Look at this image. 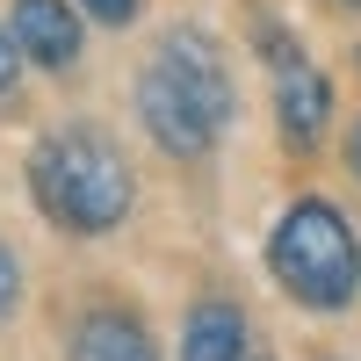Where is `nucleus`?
<instances>
[{
    "instance_id": "f257e3e1",
    "label": "nucleus",
    "mask_w": 361,
    "mask_h": 361,
    "mask_svg": "<svg viewBox=\"0 0 361 361\" xmlns=\"http://www.w3.org/2000/svg\"><path fill=\"white\" fill-rule=\"evenodd\" d=\"M29 195L37 209L58 224V231H116L130 209V166L123 152L109 145V130L94 123H58L37 137V152H29Z\"/></svg>"
},
{
    "instance_id": "ddd939ff",
    "label": "nucleus",
    "mask_w": 361,
    "mask_h": 361,
    "mask_svg": "<svg viewBox=\"0 0 361 361\" xmlns=\"http://www.w3.org/2000/svg\"><path fill=\"white\" fill-rule=\"evenodd\" d=\"M333 8H361V0H333Z\"/></svg>"
},
{
    "instance_id": "1a4fd4ad",
    "label": "nucleus",
    "mask_w": 361,
    "mask_h": 361,
    "mask_svg": "<svg viewBox=\"0 0 361 361\" xmlns=\"http://www.w3.org/2000/svg\"><path fill=\"white\" fill-rule=\"evenodd\" d=\"M137 8H145V0H80V15H87V22H102V29H130Z\"/></svg>"
},
{
    "instance_id": "f8f14e48",
    "label": "nucleus",
    "mask_w": 361,
    "mask_h": 361,
    "mask_svg": "<svg viewBox=\"0 0 361 361\" xmlns=\"http://www.w3.org/2000/svg\"><path fill=\"white\" fill-rule=\"evenodd\" d=\"M347 166L361 173V123H354V137H347Z\"/></svg>"
},
{
    "instance_id": "9b49d317",
    "label": "nucleus",
    "mask_w": 361,
    "mask_h": 361,
    "mask_svg": "<svg viewBox=\"0 0 361 361\" xmlns=\"http://www.w3.org/2000/svg\"><path fill=\"white\" fill-rule=\"evenodd\" d=\"M22 80V44H15V29H0V94Z\"/></svg>"
},
{
    "instance_id": "39448f33",
    "label": "nucleus",
    "mask_w": 361,
    "mask_h": 361,
    "mask_svg": "<svg viewBox=\"0 0 361 361\" xmlns=\"http://www.w3.org/2000/svg\"><path fill=\"white\" fill-rule=\"evenodd\" d=\"M8 29H15V44L37 58L44 73H66L73 58H80V15L66 8V0H15Z\"/></svg>"
},
{
    "instance_id": "423d86ee",
    "label": "nucleus",
    "mask_w": 361,
    "mask_h": 361,
    "mask_svg": "<svg viewBox=\"0 0 361 361\" xmlns=\"http://www.w3.org/2000/svg\"><path fill=\"white\" fill-rule=\"evenodd\" d=\"M275 123H282V137L296 145V152H304V145H318L325 123H333V80H325L318 66L282 73V80H275Z\"/></svg>"
},
{
    "instance_id": "7ed1b4c3",
    "label": "nucleus",
    "mask_w": 361,
    "mask_h": 361,
    "mask_svg": "<svg viewBox=\"0 0 361 361\" xmlns=\"http://www.w3.org/2000/svg\"><path fill=\"white\" fill-rule=\"evenodd\" d=\"M152 66L188 94L209 123H231V66H224V51L202 37V29H166L159 37V58Z\"/></svg>"
},
{
    "instance_id": "4468645a",
    "label": "nucleus",
    "mask_w": 361,
    "mask_h": 361,
    "mask_svg": "<svg viewBox=\"0 0 361 361\" xmlns=\"http://www.w3.org/2000/svg\"><path fill=\"white\" fill-rule=\"evenodd\" d=\"M354 66H361V51H354Z\"/></svg>"
},
{
    "instance_id": "20e7f679",
    "label": "nucleus",
    "mask_w": 361,
    "mask_h": 361,
    "mask_svg": "<svg viewBox=\"0 0 361 361\" xmlns=\"http://www.w3.org/2000/svg\"><path fill=\"white\" fill-rule=\"evenodd\" d=\"M137 116H145V130H152L173 159H202L209 145H217V130H224V123H209L159 66H145V80H137Z\"/></svg>"
},
{
    "instance_id": "f03ea898",
    "label": "nucleus",
    "mask_w": 361,
    "mask_h": 361,
    "mask_svg": "<svg viewBox=\"0 0 361 361\" xmlns=\"http://www.w3.org/2000/svg\"><path fill=\"white\" fill-rule=\"evenodd\" d=\"M267 267H275V282L304 311H347L354 282H361V246H354V231L333 202L296 195L282 209V224L267 231Z\"/></svg>"
},
{
    "instance_id": "6e6552de",
    "label": "nucleus",
    "mask_w": 361,
    "mask_h": 361,
    "mask_svg": "<svg viewBox=\"0 0 361 361\" xmlns=\"http://www.w3.org/2000/svg\"><path fill=\"white\" fill-rule=\"evenodd\" d=\"M180 361H246V318L231 304H195L180 333Z\"/></svg>"
},
{
    "instance_id": "0eeeda50",
    "label": "nucleus",
    "mask_w": 361,
    "mask_h": 361,
    "mask_svg": "<svg viewBox=\"0 0 361 361\" xmlns=\"http://www.w3.org/2000/svg\"><path fill=\"white\" fill-rule=\"evenodd\" d=\"M73 361H159V347L130 311H87L73 325Z\"/></svg>"
},
{
    "instance_id": "9d476101",
    "label": "nucleus",
    "mask_w": 361,
    "mask_h": 361,
    "mask_svg": "<svg viewBox=\"0 0 361 361\" xmlns=\"http://www.w3.org/2000/svg\"><path fill=\"white\" fill-rule=\"evenodd\" d=\"M15 296H22V260L8 253V238H0V318L15 311Z\"/></svg>"
}]
</instances>
